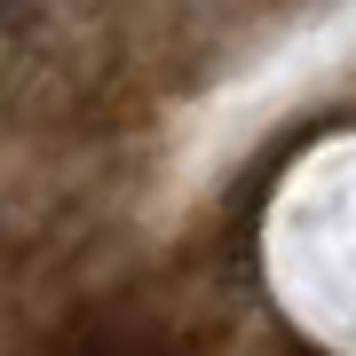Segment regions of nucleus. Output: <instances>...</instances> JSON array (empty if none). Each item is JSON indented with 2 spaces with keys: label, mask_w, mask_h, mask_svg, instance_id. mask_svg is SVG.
Returning <instances> with one entry per match:
<instances>
[{
  "label": "nucleus",
  "mask_w": 356,
  "mask_h": 356,
  "mask_svg": "<svg viewBox=\"0 0 356 356\" xmlns=\"http://www.w3.org/2000/svg\"><path fill=\"white\" fill-rule=\"evenodd\" d=\"M88 356H103V348H88Z\"/></svg>",
  "instance_id": "nucleus-1"
}]
</instances>
